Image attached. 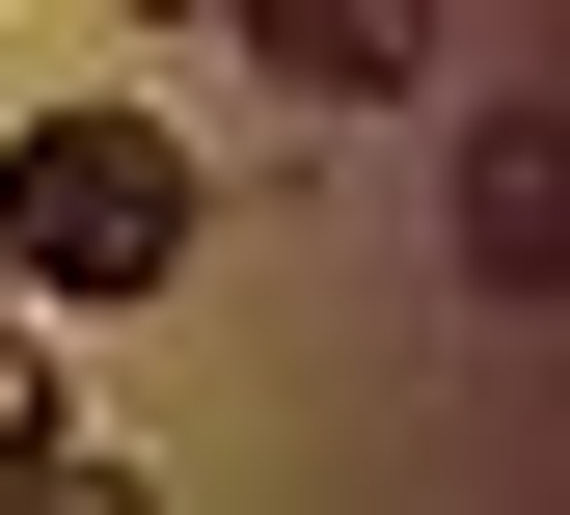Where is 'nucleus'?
I'll use <instances>...</instances> for the list:
<instances>
[{
  "mask_svg": "<svg viewBox=\"0 0 570 515\" xmlns=\"http://www.w3.org/2000/svg\"><path fill=\"white\" fill-rule=\"evenodd\" d=\"M218 28H245V55H272L299 109H381L407 55H435V0H218Z\"/></svg>",
  "mask_w": 570,
  "mask_h": 515,
  "instance_id": "7ed1b4c3",
  "label": "nucleus"
},
{
  "mask_svg": "<svg viewBox=\"0 0 570 515\" xmlns=\"http://www.w3.org/2000/svg\"><path fill=\"white\" fill-rule=\"evenodd\" d=\"M462 271H489V299H543V271H570V136H543V109L462 136Z\"/></svg>",
  "mask_w": 570,
  "mask_h": 515,
  "instance_id": "f03ea898",
  "label": "nucleus"
},
{
  "mask_svg": "<svg viewBox=\"0 0 570 515\" xmlns=\"http://www.w3.org/2000/svg\"><path fill=\"white\" fill-rule=\"evenodd\" d=\"M0 326H28V299H0Z\"/></svg>",
  "mask_w": 570,
  "mask_h": 515,
  "instance_id": "0eeeda50",
  "label": "nucleus"
},
{
  "mask_svg": "<svg viewBox=\"0 0 570 515\" xmlns=\"http://www.w3.org/2000/svg\"><path fill=\"white\" fill-rule=\"evenodd\" d=\"M136 28H218V0H136Z\"/></svg>",
  "mask_w": 570,
  "mask_h": 515,
  "instance_id": "423d86ee",
  "label": "nucleus"
},
{
  "mask_svg": "<svg viewBox=\"0 0 570 515\" xmlns=\"http://www.w3.org/2000/svg\"><path fill=\"white\" fill-rule=\"evenodd\" d=\"M0 515H164V488H136V462H82V434H55V462L0 488Z\"/></svg>",
  "mask_w": 570,
  "mask_h": 515,
  "instance_id": "39448f33",
  "label": "nucleus"
},
{
  "mask_svg": "<svg viewBox=\"0 0 570 515\" xmlns=\"http://www.w3.org/2000/svg\"><path fill=\"white\" fill-rule=\"evenodd\" d=\"M55 434H82V407H55V353H28V326H0V488H28V462H55Z\"/></svg>",
  "mask_w": 570,
  "mask_h": 515,
  "instance_id": "20e7f679",
  "label": "nucleus"
},
{
  "mask_svg": "<svg viewBox=\"0 0 570 515\" xmlns=\"http://www.w3.org/2000/svg\"><path fill=\"white\" fill-rule=\"evenodd\" d=\"M190 271V136L164 109H28L0 136V299H164Z\"/></svg>",
  "mask_w": 570,
  "mask_h": 515,
  "instance_id": "f257e3e1",
  "label": "nucleus"
}]
</instances>
